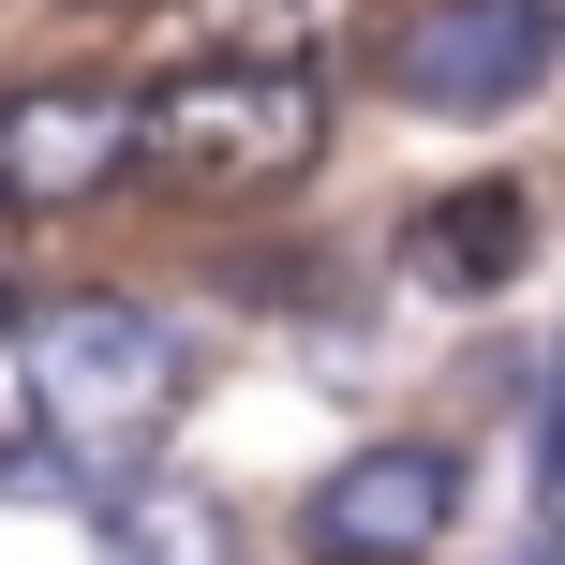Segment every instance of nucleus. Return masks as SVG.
Instances as JSON below:
<instances>
[{"label":"nucleus","instance_id":"f257e3e1","mask_svg":"<svg viewBox=\"0 0 565 565\" xmlns=\"http://www.w3.org/2000/svg\"><path fill=\"white\" fill-rule=\"evenodd\" d=\"M30 447L60 461V477H135V461H164V431H179V402H194V342L164 328L149 298H60V312H30Z\"/></svg>","mask_w":565,"mask_h":565},{"label":"nucleus","instance_id":"f03ea898","mask_svg":"<svg viewBox=\"0 0 565 565\" xmlns=\"http://www.w3.org/2000/svg\"><path fill=\"white\" fill-rule=\"evenodd\" d=\"M328 75L312 60H282V45H209V60H179V75H149L135 89V164L164 179V194H209V209H238V194H298L312 164H328Z\"/></svg>","mask_w":565,"mask_h":565},{"label":"nucleus","instance_id":"7ed1b4c3","mask_svg":"<svg viewBox=\"0 0 565 565\" xmlns=\"http://www.w3.org/2000/svg\"><path fill=\"white\" fill-rule=\"evenodd\" d=\"M135 179V89L119 75H15L0 89V224H60V209Z\"/></svg>","mask_w":565,"mask_h":565},{"label":"nucleus","instance_id":"20e7f679","mask_svg":"<svg viewBox=\"0 0 565 565\" xmlns=\"http://www.w3.org/2000/svg\"><path fill=\"white\" fill-rule=\"evenodd\" d=\"M447 521H461V461L431 447V431H387V447H358V461L312 477L298 551H312V565H431Z\"/></svg>","mask_w":565,"mask_h":565},{"label":"nucleus","instance_id":"39448f33","mask_svg":"<svg viewBox=\"0 0 565 565\" xmlns=\"http://www.w3.org/2000/svg\"><path fill=\"white\" fill-rule=\"evenodd\" d=\"M565 60V0H431L402 30V89L431 119H491V105H536V75Z\"/></svg>","mask_w":565,"mask_h":565},{"label":"nucleus","instance_id":"423d86ee","mask_svg":"<svg viewBox=\"0 0 565 565\" xmlns=\"http://www.w3.org/2000/svg\"><path fill=\"white\" fill-rule=\"evenodd\" d=\"M536 268V194L521 179H447V194L402 224V282L417 298H507Z\"/></svg>","mask_w":565,"mask_h":565},{"label":"nucleus","instance_id":"0eeeda50","mask_svg":"<svg viewBox=\"0 0 565 565\" xmlns=\"http://www.w3.org/2000/svg\"><path fill=\"white\" fill-rule=\"evenodd\" d=\"M105 565H238V507L209 477H164V461H135V477H105Z\"/></svg>","mask_w":565,"mask_h":565},{"label":"nucleus","instance_id":"6e6552de","mask_svg":"<svg viewBox=\"0 0 565 565\" xmlns=\"http://www.w3.org/2000/svg\"><path fill=\"white\" fill-rule=\"evenodd\" d=\"M536 536H565V358L536 372Z\"/></svg>","mask_w":565,"mask_h":565},{"label":"nucleus","instance_id":"1a4fd4ad","mask_svg":"<svg viewBox=\"0 0 565 565\" xmlns=\"http://www.w3.org/2000/svg\"><path fill=\"white\" fill-rule=\"evenodd\" d=\"M15 328H30V298H15V268H0V342H15Z\"/></svg>","mask_w":565,"mask_h":565},{"label":"nucleus","instance_id":"9d476101","mask_svg":"<svg viewBox=\"0 0 565 565\" xmlns=\"http://www.w3.org/2000/svg\"><path fill=\"white\" fill-rule=\"evenodd\" d=\"M521 565H565V536H536V551H521Z\"/></svg>","mask_w":565,"mask_h":565}]
</instances>
